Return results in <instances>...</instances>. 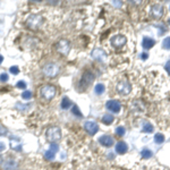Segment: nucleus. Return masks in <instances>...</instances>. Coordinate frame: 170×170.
I'll return each mask as SVG.
<instances>
[{
  "label": "nucleus",
  "instance_id": "obj_1",
  "mask_svg": "<svg viewBox=\"0 0 170 170\" xmlns=\"http://www.w3.org/2000/svg\"><path fill=\"white\" fill-rule=\"evenodd\" d=\"M45 136H47V139L49 142L56 143L61 139V131L58 127H49L45 132Z\"/></svg>",
  "mask_w": 170,
  "mask_h": 170
},
{
  "label": "nucleus",
  "instance_id": "obj_2",
  "mask_svg": "<svg viewBox=\"0 0 170 170\" xmlns=\"http://www.w3.org/2000/svg\"><path fill=\"white\" fill-rule=\"evenodd\" d=\"M40 93H41V96H42L45 101H50V100H52L56 96L57 90H56V87L52 86V85H44L43 87H41Z\"/></svg>",
  "mask_w": 170,
  "mask_h": 170
},
{
  "label": "nucleus",
  "instance_id": "obj_3",
  "mask_svg": "<svg viewBox=\"0 0 170 170\" xmlns=\"http://www.w3.org/2000/svg\"><path fill=\"white\" fill-rule=\"evenodd\" d=\"M43 23V18L42 16L38 15V14H34V15H31L26 20V25L31 30H38V28L41 26V24Z\"/></svg>",
  "mask_w": 170,
  "mask_h": 170
},
{
  "label": "nucleus",
  "instance_id": "obj_4",
  "mask_svg": "<svg viewBox=\"0 0 170 170\" xmlns=\"http://www.w3.org/2000/svg\"><path fill=\"white\" fill-rule=\"evenodd\" d=\"M43 74L47 77H56V76L59 74V66L55 63H47L43 67Z\"/></svg>",
  "mask_w": 170,
  "mask_h": 170
},
{
  "label": "nucleus",
  "instance_id": "obj_5",
  "mask_svg": "<svg viewBox=\"0 0 170 170\" xmlns=\"http://www.w3.org/2000/svg\"><path fill=\"white\" fill-rule=\"evenodd\" d=\"M117 91H118L119 94L121 95H128L132 91V85L127 81H120L118 84H117Z\"/></svg>",
  "mask_w": 170,
  "mask_h": 170
},
{
  "label": "nucleus",
  "instance_id": "obj_6",
  "mask_svg": "<svg viewBox=\"0 0 170 170\" xmlns=\"http://www.w3.org/2000/svg\"><path fill=\"white\" fill-rule=\"evenodd\" d=\"M56 49L61 55H67L71 50V43L67 40H60V41H58V43L56 44Z\"/></svg>",
  "mask_w": 170,
  "mask_h": 170
},
{
  "label": "nucleus",
  "instance_id": "obj_7",
  "mask_svg": "<svg viewBox=\"0 0 170 170\" xmlns=\"http://www.w3.org/2000/svg\"><path fill=\"white\" fill-rule=\"evenodd\" d=\"M110 42L115 48H121L126 44L127 39H126V36L125 35H120V34H118V35L112 36L111 40H110Z\"/></svg>",
  "mask_w": 170,
  "mask_h": 170
},
{
  "label": "nucleus",
  "instance_id": "obj_8",
  "mask_svg": "<svg viewBox=\"0 0 170 170\" xmlns=\"http://www.w3.org/2000/svg\"><path fill=\"white\" fill-rule=\"evenodd\" d=\"M106 108H107L108 110L111 111V112H114V114H118L120 109H121V104L119 101L117 100H109L107 103H106Z\"/></svg>",
  "mask_w": 170,
  "mask_h": 170
},
{
  "label": "nucleus",
  "instance_id": "obj_9",
  "mask_svg": "<svg viewBox=\"0 0 170 170\" xmlns=\"http://www.w3.org/2000/svg\"><path fill=\"white\" fill-rule=\"evenodd\" d=\"M150 13H151V15H152V17H154L157 20H159V18H161L163 16V7L161 5L155 4V5H153V6H151Z\"/></svg>",
  "mask_w": 170,
  "mask_h": 170
},
{
  "label": "nucleus",
  "instance_id": "obj_10",
  "mask_svg": "<svg viewBox=\"0 0 170 170\" xmlns=\"http://www.w3.org/2000/svg\"><path fill=\"white\" fill-rule=\"evenodd\" d=\"M84 129L90 135H95L98 133V131H99V126L94 121H86V123L84 124Z\"/></svg>",
  "mask_w": 170,
  "mask_h": 170
},
{
  "label": "nucleus",
  "instance_id": "obj_11",
  "mask_svg": "<svg viewBox=\"0 0 170 170\" xmlns=\"http://www.w3.org/2000/svg\"><path fill=\"white\" fill-rule=\"evenodd\" d=\"M99 143L102 146L110 147L114 145V139L111 136H109V135H102L99 139Z\"/></svg>",
  "mask_w": 170,
  "mask_h": 170
},
{
  "label": "nucleus",
  "instance_id": "obj_12",
  "mask_svg": "<svg viewBox=\"0 0 170 170\" xmlns=\"http://www.w3.org/2000/svg\"><path fill=\"white\" fill-rule=\"evenodd\" d=\"M92 57L96 60H100V61H104L106 60V52L103 51L102 49H94L93 51H92Z\"/></svg>",
  "mask_w": 170,
  "mask_h": 170
},
{
  "label": "nucleus",
  "instance_id": "obj_13",
  "mask_svg": "<svg viewBox=\"0 0 170 170\" xmlns=\"http://www.w3.org/2000/svg\"><path fill=\"white\" fill-rule=\"evenodd\" d=\"M17 168V162L13 159H8L2 165V170H16Z\"/></svg>",
  "mask_w": 170,
  "mask_h": 170
},
{
  "label": "nucleus",
  "instance_id": "obj_14",
  "mask_svg": "<svg viewBox=\"0 0 170 170\" xmlns=\"http://www.w3.org/2000/svg\"><path fill=\"white\" fill-rule=\"evenodd\" d=\"M127 151H128V145L125 142L120 141V142H118L116 144V152L117 153H119V154H125Z\"/></svg>",
  "mask_w": 170,
  "mask_h": 170
},
{
  "label": "nucleus",
  "instance_id": "obj_15",
  "mask_svg": "<svg viewBox=\"0 0 170 170\" xmlns=\"http://www.w3.org/2000/svg\"><path fill=\"white\" fill-rule=\"evenodd\" d=\"M155 44V41L153 39H151L149 36H144L142 40V47L144 49H151Z\"/></svg>",
  "mask_w": 170,
  "mask_h": 170
},
{
  "label": "nucleus",
  "instance_id": "obj_16",
  "mask_svg": "<svg viewBox=\"0 0 170 170\" xmlns=\"http://www.w3.org/2000/svg\"><path fill=\"white\" fill-rule=\"evenodd\" d=\"M10 146H12L13 150H17V151L22 150V147H20L22 145H20V139H18V137H15V136L10 137Z\"/></svg>",
  "mask_w": 170,
  "mask_h": 170
},
{
  "label": "nucleus",
  "instance_id": "obj_17",
  "mask_svg": "<svg viewBox=\"0 0 170 170\" xmlns=\"http://www.w3.org/2000/svg\"><path fill=\"white\" fill-rule=\"evenodd\" d=\"M114 116L112 115H109V114H107V115H104L102 117V123L106 124V125H111V124L114 123Z\"/></svg>",
  "mask_w": 170,
  "mask_h": 170
},
{
  "label": "nucleus",
  "instance_id": "obj_18",
  "mask_svg": "<svg viewBox=\"0 0 170 170\" xmlns=\"http://www.w3.org/2000/svg\"><path fill=\"white\" fill-rule=\"evenodd\" d=\"M94 91H95V94H98V95H101L103 93V92L106 91V86H104V84H96L94 87Z\"/></svg>",
  "mask_w": 170,
  "mask_h": 170
},
{
  "label": "nucleus",
  "instance_id": "obj_19",
  "mask_svg": "<svg viewBox=\"0 0 170 170\" xmlns=\"http://www.w3.org/2000/svg\"><path fill=\"white\" fill-rule=\"evenodd\" d=\"M142 131L144 132V133H152V132L154 131V127H153V125L150 123H145L144 125H143L142 127Z\"/></svg>",
  "mask_w": 170,
  "mask_h": 170
},
{
  "label": "nucleus",
  "instance_id": "obj_20",
  "mask_svg": "<svg viewBox=\"0 0 170 170\" xmlns=\"http://www.w3.org/2000/svg\"><path fill=\"white\" fill-rule=\"evenodd\" d=\"M141 155H142L144 159H149L153 155V152L151 150H149V149H143V150L141 151Z\"/></svg>",
  "mask_w": 170,
  "mask_h": 170
},
{
  "label": "nucleus",
  "instance_id": "obj_21",
  "mask_svg": "<svg viewBox=\"0 0 170 170\" xmlns=\"http://www.w3.org/2000/svg\"><path fill=\"white\" fill-rule=\"evenodd\" d=\"M60 106H61L63 109H68V108H71V101L68 99V98L65 96L63 99V101H61V104H60Z\"/></svg>",
  "mask_w": 170,
  "mask_h": 170
},
{
  "label": "nucleus",
  "instance_id": "obj_22",
  "mask_svg": "<svg viewBox=\"0 0 170 170\" xmlns=\"http://www.w3.org/2000/svg\"><path fill=\"white\" fill-rule=\"evenodd\" d=\"M154 142L157 144H161V143L165 142V135L161 134V133H158V134H155L154 136Z\"/></svg>",
  "mask_w": 170,
  "mask_h": 170
},
{
  "label": "nucleus",
  "instance_id": "obj_23",
  "mask_svg": "<svg viewBox=\"0 0 170 170\" xmlns=\"http://www.w3.org/2000/svg\"><path fill=\"white\" fill-rule=\"evenodd\" d=\"M162 48L165 50H170V36L162 41Z\"/></svg>",
  "mask_w": 170,
  "mask_h": 170
},
{
  "label": "nucleus",
  "instance_id": "obj_24",
  "mask_svg": "<svg viewBox=\"0 0 170 170\" xmlns=\"http://www.w3.org/2000/svg\"><path fill=\"white\" fill-rule=\"evenodd\" d=\"M126 133V129H125V127L123 126H119L116 128V134L118 135V136H124Z\"/></svg>",
  "mask_w": 170,
  "mask_h": 170
},
{
  "label": "nucleus",
  "instance_id": "obj_25",
  "mask_svg": "<svg viewBox=\"0 0 170 170\" xmlns=\"http://www.w3.org/2000/svg\"><path fill=\"white\" fill-rule=\"evenodd\" d=\"M55 154L56 153H53V152H51V151L49 150L44 153V158L47 159V160H53L55 159Z\"/></svg>",
  "mask_w": 170,
  "mask_h": 170
},
{
  "label": "nucleus",
  "instance_id": "obj_26",
  "mask_svg": "<svg viewBox=\"0 0 170 170\" xmlns=\"http://www.w3.org/2000/svg\"><path fill=\"white\" fill-rule=\"evenodd\" d=\"M71 112H73L75 116H77V117H82V112L79 111L77 106H73V110H71Z\"/></svg>",
  "mask_w": 170,
  "mask_h": 170
},
{
  "label": "nucleus",
  "instance_id": "obj_27",
  "mask_svg": "<svg viewBox=\"0 0 170 170\" xmlns=\"http://www.w3.org/2000/svg\"><path fill=\"white\" fill-rule=\"evenodd\" d=\"M22 98H23V99H25V100H30L32 98L31 91H25V92H23V93H22Z\"/></svg>",
  "mask_w": 170,
  "mask_h": 170
},
{
  "label": "nucleus",
  "instance_id": "obj_28",
  "mask_svg": "<svg viewBox=\"0 0 170 170\" xmlns=\"http://www.w3.org/2000/svg\"><path fill=\"white\" fill-rule=\"evenodd\" d=\"M49 150L53 152V153H57L58 150H59V146H58V144H56V143H51V145H50V149Z\"/></svg>",
  "mask_w": 170,
  "mask_h": 170
},
{
  "label": "nucleus",
  "instance_id": "obj_29",
  "mask_svg": "<svg viewBox=\"0 0 170 170\" xmlns=\"http://www.w3.org/2000/svg\"><path fill=\"white\" fill-rule=\"evenodd\" d=\"M9 71H10L12 74H14V75H17V74L20 73V68L17 67V66H12V67L9 68Z\"/></svg>",
  "mask_w": 170,
  "mask_h": 170
},
{
  "label": "nucleus",
  "instance_id": "obj_30",
  "mask_svg": "<svg viewBox=\"0 0 170 170\" xmlns=\"http://www.w3.org/2000/svg\"><path fill=\"white\" fill-rule=\"evenodd\" d=\"M16 86L18 87V89H26V83L24 81H20V82L16 83Z\"/></svg>",
  "mask_w": 170,
  "mask_h": 170
},
{
  "label": "nucleus",
  "instance_id": "obj_31",
  "mask_svg": "<svg viewBox=\"0 0 170 170\" xmlns=\"http://www.w3.org/2000/svg\"><path fill=\"white\" fill-rule=\"evenodd\" d=\"M7 81H8V75L6 73L0 74V82H7Z\"/></svg>",
  "mask_w": 170,
  "mask_h": 170
},
{
  "label": "nucleus",
  "instance_id": "obj_32",
  "mask_svg": "<svg viewBox=\"0 0 170 170\" xmlns=\"http://www.w3.org/2000/svg\"><path fill=\"white\" fill-rule=\"evenodd\" d=\"M16 107L18 108V109H20V111H24L25 109H27V108L30 107V106H22L20 103H17V104H16Z\"/></svg>",
  "mask_w": 170,
  "mask_h": 170
},
{
  "label": "nucleus",
  "instance_id": "obj_33",
  "mask_svg": "<svg viewBox=\"0 0 170 170\" xmlns=\"http://www.w3.org/2000/svg\"><path fill=\"white\" fill-rule=\"evenodd\" d=\"M166 71H167V73H168V74H169L170 75V60H168V61H167V63H166Z\"/></svg>",
  "mask_w": 170,
  "mask_h": 170
},
{
  "label": "nucleus",
  "instance_id": "obj_34",
  "mask_svg": "<svg viewBox=\"0 0 170 170\" xmlns=\"http://www.w3.org/2000/svg\"><path fill=\"white\" fill-rule=\"evenodd\" d=\"M6 134H7L6 128H4L2 126H0V135H6Z\"/></svg>",
  "mask_w": 170,
  "mask_h": 170
},
{
  "label": "nucleus",
  "instance_id": "obj_35",
  "mask_svg": "<svg viewBox=\"0 0 170 170\" xmlns=\"http://www.w3.org/2000/svg\"><path fill=\"white\" fill-rule=\"evenodd\" d=\"M5 149H6V146H5V144L2 142H0V152H1V151H4Z\"/></svg>",
  "mask_w": 170,
  "mask_h": 170
},
{
  "label": "nucleus",
  "instance_id": "obj_36",
  "mask_svg": "<svg viewBox=\"0 0 170 170\" xmlns=\"http://www.w3.org/2000/svg\"><path fill=\"white\" fill-rule=\"evenodd\" d=\"M147 53H142V55H141V58H142L143 60H146L147 59Z\"/></svg>",
  "mask_w": 170,
  "mask_h": 170
},
{
  "label": "nucleus",
  "instance_id": "obj_37",
  "mask_svg": "<svg viewBox=\"0 0 170 170\" xmlns=\"http://www.w3.org/2000/svg\"><path fill=\"white\" fill-rule=\"evenodd\" d=\"M2 61H4V57H2V56L0 55V63H2Z\"/></svg>",
  "mask_w": 170,
  "mask_h": 170
},
{
  "label": "nucleus",
  "instance_id": "obj_38",
  "mask_svg": "<svg viewBox=\"0 0 170 170\" xmlns=\"http://www.w3.org/2000/svg\"><path fill=\"white\" fill-rule=\"evenodd\" d=\"M1 161H2V157L0 155V163H1Z\"/></svg>",
  "mask_w": 170,
  "mask_h": 170
},
{
  "label": "nucleus",
  "instance_id": "obj_39",
  "mask_svg": "<svg viewBox=\"0 0 170 170\" xmlns=\"http://www.w3.org/2000/svg\"><path fill=\"white\" fill-rule=\"evenodd\" d=\"M168 23H169V24H170V18H169V20H168Z\"/></svg>",
  "mask_w": 170,
  "mask_h": 170
}]
</instances>
